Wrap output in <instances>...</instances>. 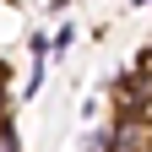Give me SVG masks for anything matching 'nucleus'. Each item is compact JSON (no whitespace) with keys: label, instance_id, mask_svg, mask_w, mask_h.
<instances>
[{"label":"nucleus","instance_id":"f257e3e1","mask_svg":"<svg viewBox=\"0 0 152 152\" xmlns=\"http://www.w3.org/2000/svg\"><path fill=\"white\" fill-rule=\"evenodd\" d=\"M109 136H114V152H152V120L147 114H120L109 125Z\"/></svg>","mask_w":152,"mask_h":152},{"label":"nucleus","instance_id":"7ed1b4c3","mask_svg":"<svg viewBox=\"0 0 152 152\" xmlns=\"http://www.w3.org/2000/svg\"><path fill=\"white\" fill-rule=\"evenodd\" d=\"M87 152H114V136H109V130H92V136H87Z\"/></svg>","mask_w":152,"mask_h":152},{"label":"nucleus","instance_id":"f03ea898","mask_svg":"<svg viewBox=\"0 0 152 152\" xmlns=\"http://www.w3.org/2000/svg\"><path fill=\"white\" fill-rule=\"evenodd\" d=\"M0 152H22V136H16V125L0 114Z\"/></svg>","mask_w":152,"mask_h":152}]
</instances>
